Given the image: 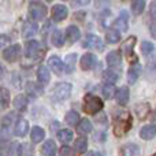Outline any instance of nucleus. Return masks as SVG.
I'll use <instances>...</instances> for the list:
<instances>
[{
    "mask_svg": "<svg viewBox=\"0 0 156 156\" xmlns=\"http://www.w3.org/2000/svg\"><path fill=\"white\" fill-rule=\"evenodd\" d=\"M19 54H21V47L18 44H14V45H10L3 51V58H4L7 62H15L19 58Z\"/></svg>",
    "mask_w": 156,
    "mask_h": 156,
    "instance_id": "5",
    "label": "nucleus"
},
{
    "mask_svg": "<svg viewBox=\"0 0 156 156\" xmlns=\"http://www.w3.org/2000/svg\"><path fill=\"white\" fill-rule=\"evenodd\" d=\"M151 33H152V36L156 38V23L151 25Z\"/></svg>",
    "mask_w": 156,
    "mask_h": 156,
    "instance_id": "41",
    "label": "nucleus"
},
{
    "mask_svg": "<svg viewBox=\"0 0 156 156\" xmlns=\"http://www.w3.org/2000/svg\"><path fill=\"white\" fill-rule=\"evenodd\" d=\"M94 156H104V155H103V154H96Z\"/></svg>",
    "mask_w": 156,
    "mask_h": 156,
    "instance_id": "43",
    "label": "nucleus"
},
{
    "mask_svg": "<svg viewBox=\"0 0 156 156\" xmlns=\"http://www.w3.org/2000/svg\"><path fill=\"white\" fill-rule=\"evenodd\" d=\"M145 8V0H133L132 4V11L134 15H140Z\"/></svg>",
    "mask_w": 156,
    "mask_h": 156,
    "instance_id": "28",
    "label": "nucleus"
},
{
    "mask_svg": "<svg viewBox=\"0 0 156 156\" xmlns=\"http://www.w3.org/2000/svg\"><path fill=\"white\" fill-rule=\"evenodd\" d=\"M37 78H38V82L43 83V85H45V83L49 82V80H51V74H49L48 69H47L45 66H40V67H38Z\"/></svg>",
    "mask_w": 156,
    "mask_h": 156,
    "instance_id": "21",
    "label": "nucleus"
},
{
    "mask_svg": "<svg viewBox=\"0 0 156 156\" xmlns=\"http://www.w3.org/2000/svg\"><path fill=\"white\" fill-rule=\"evenodd\" d=\"M8 103H10V93L7 92V89L3 88L2 89V110H4L7 107Z\"/></svg>",
    "mask_w": 156,
    "mask_h": 156,
    "instance_id": "38",
    "label": "nucleus"
},
{
    "mask_svg": "<svg viewBox=\"0 0 156 156\" xmlns=\"http://www.w3.org/2000/svg\"><path fill=\"white\" fill-rule=\"evenodd\" d=\"M101 108H103V101H101V99H99L97 96L89 93L83 97V111H85L86 114L93 115V114H96L97 111H100Z\"/></svg>",
    "mask_w": 156,
    "mask_h": 156,
    "instance_id": "2",
    "label": "nucleus"
},
{
    "mask_svg": "<svg viewBox=\"0 0 156 156\" xmlns=\"http://www.w3.org/2000/svg\"><path fill=\"white\" fill-rule=\"evenodd\" d=\"M140 155H141L140 147L136 145V144H126L122 148V156H140Z\"/></svg>",
    "mask_w": 156,
    "mask_h": 156,
    "instance_id": "16",
    "label": "nucleus"
},
{
    "mask_svg": "<svg viewBox=\"0 0 156 156\" xmlns=\"http://www.w3.org/2000/svg\"><path fill=\"white\" fill-rule=\"evenodd\" d=\"M48 65H49V69H51L55 74H60L63 71V67H65L63 62L58 56H51V58H49Z\"/></svg>",
    "mask_w": 156,
    "mask_h": 156,
    "instance_id": "12",
    "label": "nucleus"
},
{
    "mask_svg": "<svg viewBox=\"0 0 156 156\" xmlns=\"http://www.w3.org/2000/svg\"><path fill=\"white\" fill-rule=\"evenodd\" d=\"M154 156H156V154H155V155H154Z\"/></svg>",
    "mask_w": 156,
    "mask_h": 156,
    "instance_id": "45",
    "label": "nucleus"
},
{
    "mask_svg": "<svg viewBox=\"0 0 156 156\" xmlns=\"http://www.w3.org/2000/svg\"><path fill=\"white\" fill-rule=\"evenodd\" d=\"M116 101H118L119 105H125L129 101V89L126 86L121 88L118 92H116Z\"/></svg>",
    "mask_w": 156,
    "mask_h": 156,
    "instance_id": "22",
    "label": "nucleus"
},
{
    "mask_svg": "<svg viewBox=\"0 0 156 156\" xmlns=\"http://www.w3.org/2000/svg\"><path fill=\"white\" fill-rule=\"evenodd\" d=\"M30 138H32V143L37 144L40 141H43L44 138V130L38 126H34L32 129V133H30Z\"/></svg>",
    "mask_w": 156,
    "mask_h": 156,
    "instance_id": "23",
    "label": "nucleus"
},
{
    "mask_svg": "<svg viewBox=\"0 0 156 156\" xmlns=\"http://www.w3.org/2000/svg\"><path fill=\"white\" fill-rule=\"evenodd\" d=\"M140 74H141V66L138 65V63H136V65H133L132 67H130L129 73H127V81H129L130 83H134L136 81L138 80Z\"/></svg>",
    "mask_w": 156,
    "mask_h": 156,
    "instance_id": "19",
    "label": "nucleus"
},
{
    "mask_svg": "<svg viewBox=\"0 0 156 156\" xmlns=\"http://www.w3.org/2000/svg\"><path fill=\"white\" fill-rule=\"evenodd\" d=\"M96 121L97 122H104L105 121V115H104V114H100V118H97V116H96Z\"/></svg>",
    "mask_w": 156,
    "mask_h": 156,
    "instance_id": "42",
    "label": "nucleus"
},
{
    "mask_svg": "<svg viewBox=\"0 0 156 156\" xmlns=\"http://www.w3.org/2000/svg\"><path fill=\"white\" fill-rule=\"evenodd\" d=\"M27 130H29V122H27L26 119H19V121H16L15 129H14L15 136H18V137H23V136L27 133Z\"/></svg>",
    "mask_w": 156,
    "mask_h": 156,
    "instance_id": "11",
    "label": "nucleus"
},
{
    "mask_svg": "<svg viewBox=\"0 0 156 156\" xmlns=\"http://www.w3.org/2000/svg\"><path fill=\"white\" fill-rule=\"evenodd\" d=\"M76 60H77V55L76 54H71L66 56L65 60V67L67 73H73L74 69H76Z\"/></svg>",
    "mask_w": 156,
    "mask_h": 156,
    "instance_id": "24",
    "label": "nucleus"
},
{
    "mask_svg": "<svg viewBox=\"0 0 156 156\" xmlns=\"http://www.w3.org/2000/svg\"><path fill=\"white\" fill-rule=\"evenodd\" d=\"M60 156H73V151H71L70 147L65 145L62 149H60Z\"/></svg>",
    "mask_w": 156,
    "mask_h": 156,
    "instance_id": "39",
    "label": "nucleus"
},
{
    "mask_svg": "<svg viewBox=\"0 0 156 156\" xmlns=\"http://www.w3.org/2000/svg\"><path fill=\"white\" fill-rule=\"evenodd\" d=\"M26 92L30 94V96L37 97L38 94L43 92V89H41V86L37 85L36 82H27L26 83Z\"/></svg>",
    "mask_w": 156,
    "mask_h": 156,
    "instance_id": "26",
    "label": "nucleus"
},
{
    "mask_svg": "<svg viewBox=\"0 0 156 156\" xmlns=\"http://www.w3.org/2000/svg\"><path fill=\"white\" fill-rule=\"evenodd\" d=\"M47 2H54V0H47Z\"/></svg>",
    "mask_w": 156,
    "mask_h": 156,
    "instance_id": "44",
    "label": "nucleus"
},
{
    "mask_svg": "<svg viewBox=\"0 0 156 156\" xmlns=\"http://www.w3.org/2000/svg\"><path fill=\"white\" fill-rule=\"evenodd\" d=\"M29 12L32 18L34 19H43L47 15V8L43 4H32L29 8Z\"/></svg>",
    "mask_w": 156,
    "mask_h": 156,
    "instance_id": "9",
    "label": "nucleus"
},
{
    "mask_svg": "<svg viewBox=\"0 0 156 156\" xmlns=\"http://www.w3.org/2000/svg\"><path fill=\"white\" fill-rule=\"evenodd\" d=\"M25 54H26V56L30 58V59H37V58L41 55L40 44H38L37 41H34V40L27 41L26 47H25Z\"/></svg>",
    "mask_w": 156,
    "mask_h": 156,
    "instance_id": "4",
    "label": "nucleus"
},
{
    "mask_svg": "<svg viewBox=\"0 0 156 156\" xmlns=\"http://www.w3.org/2000/svg\"><path fill=\"white\" fill-rule=\"evenodd\" d=\"M78 132L80 133H90L92 132V123L88 119H82L78 125Z\"/></svg>",
    "mask_w": 156,
    "mask_h": 156,
    "instance_id": "34",
    "label": "nucleus"
},
{
    "mask_svg": "<svg viewBox=\"0 0 156 156\" xmlns=\"http://www.w3.org/2000/svg\"><path fill=\"white\" fill-rule=\"evenodd\" d=\"M66 36H67L69 41L70 43H74V41H78L81 37V32L80 29H78L77 26H73V25H70V26L66 29Z\"/></svg>",
    "mask_w": 156,
    "mask_h": 156,
    "instance_id": "20",
    "label": "nucleus"
},
{
    "mask_svg": "<svg viewBox=\"0 0 156 156\" xmlns=\"http://www.w3.org/2000/svg\"><path fill=\"white\" fill-rule=\"evenodd\" d=\"M83 47H86V48L99 49V51H103V49H104V44H103L101 38L97 37V36H94V34L86 36L85 41H83Z\"/></svg>",
    "mask_w": 156,
    "mask_h": 156,
    "instance_id": "6",
    "label": "nucleus"
},
{
    "mask_svg": "<svg viewBox=\"0 0 156 156\" xmlns=\"http://www.w3.org/2000/svg\"><path fill=\"white\" fill-rule=\"evenodd\" d=\"M136 112H137V115L140 116L141 119H144L149 112V105L148 104H138L137 107H136Z\"/></svg>",
    "mask_w": 156,
    "mask_h": 156,
    "instance_id": "35",
    "label": "nucleus"
},
{
    "mask_svg": "<svg viewBox=\"0 0 156 156\" xmlns=\"http://www.w3.org/2000/svg\"><path fill=\"white\" fill-rule=\"evenodd\" d=\"M41 152H43L44 156H55V154H56V144H55V141L54 140L45 141L43 148H41Z\"/></svg>",
    "mask_w": 156,
    "mask_h": 156,
    "instance_id": "18",
    "label": "nucleus"
},
{
    "mask_svg": "<svg viewBox=\"0 0 156 156\" xmlns=\"http://www.w3.org/2000/svg\"><path fill=\"white\" fill-rule=\"evenodd\" d=\"M14 107L16 110H21L23 111L25 108L27 107V97L25 94H18V96L14 99Z\"/></svg>",
    "mask_w": 156,
    "mask_h": 156,
    "instance_id": "25",
    "label": "nucleus"
},
{
    "mask_svg": "<svg viewBox=\"0 0 156 156\" xmlns=\"http://www.w3.org/2000/svg\"><path fill=\"white\" fill-rule=\"evenodd\" d=\"M151 14H152V16L156 18V2H154L151 4Z\"/></svg>",
    "mask_w": 156,
    "mask_h": 156,
    "instance_id": "40",
    "label": "nucleus"
},
{
    "mask_svg": "<svg viewBox=\"0 0 156 156\" xmlns=\"http://www.w3.org/2000/svg\"><path fill=\"white\" fill-rule=\"evenodd\" d=\"M105 38H107V43L115 44V43H118L121 37H119V33L116 32L115 29H110L107 33H105Z\"/></svg>",
    "mask_w": 156,
    "mask_h": 156,
    "instance_id": "30",
    "label": "nucleus"
},
{
    "mask_svg": "<svg viewBox=\"0 0 156 156\" xmlns=\"http://www.w3.org/2000/svg\"><path fill=\"white\" fill-rule=\"evenodd\" d=\"M115 86H114V83H105L104 86H103V94H104L105 99H112L114 94H115Z\"/></svg>",
    "mask_w": 156,
    "mask_h": 156,
    "instance_id": "32",
    "label": "nucleus"
},
{
    "mask_svg": "<svg viewBox=\"0 0 156 156\" xmlns=\"http://www.w3.org/2000/svg\"><path fill=\"white\" fill-rule=\"evenodd\" d=\"M140 136L143 140H151L156 136V126L154 125H147L140 130Z\"/></svg>",
    "mask_w": 156,
    "mask_h": 156,
    "instance_id": "17",
    "label": "nucleus"
},
{
    "mask_svg": "<svg viewBox=\"0 0 156 156\" xmlns=\"http://www.w3.org/2000/svg\"><path fill=\"white\" fill-rule=\"evenodd\" d=\"M37 30H38L37 23H34V22H26L23 29H22V34H23L25 38H30L37 33Z\"/></svg>",
    "mask_w": 156,
    "mask_h": 156,
    "instance_id": "14",
    "label": "nucleus"
},
{
    "mask_svg": "<svg viewBox=\"0 0 156 156\" xmlns=\"http://www.w3.org/2000/svg\"><path fill=\"white\" fill-rule=\"evenodd\" d=\"M54 97L56 100H65V99H69L70 97V93H71V85L70 83H66V82H62L59 85L55 86L54 89Z\"/></svg>",
    "mask_w": 156,
    "mask_h": 156,
    "instance_id": "3",
    "label": "nucleus"
},
{
    "mask_svg": "<svg viewBox=\"0 0 156 156\" xmlns=\"http://www.w3.org/2000/svg\"><path fill=\"white\" fill-rule=\"evenodd\" d=\"M134 44H136V37H134V36L129 37L123 44H122L121 49H122V52L126 55L127 59H132V58H134V56H133V48H134Z\"/></svg>",
    "mask_w": 156,
    "mask_h": 156,
    "instance_id": "10",
    "label": "nucleus"
},
{
    "mask_svg": "<svg viewBox=\"0 0 156 156\" xmlns=\"http://www.w3.org/2000/svg\"><path fill=\"white\" fill-rule=\"evenodd\" d=\"M107 65L110 66V67H121V63H122V59H121V55H119V52L116 51H112L110 52V54L107 55Z\"/></svg>",
    "mask_w": 156,
    "mask_h": 156,
    "instance_id": "13",
    "label": "nucleus"
},
{
    "mask_svg": "<svg viewBox=\"0 0 156 156\" xmlns=\"http://www.w3.org/2000/svg\"><path fill=\"white\" fill-rule=\"evenodd\" d=\"M97 65V58L93 54H85L81 58V69L82 70H92Z\"/></svg>",
    "mask_w": 156,
    "mask_h": 156,
    "instance_id": "7",
    "label": "nucleus"
},
{
    "mask_svg": "<svg viewBox=\"0 0 156 156\" xmlns=\"http://www.w3.org/2000/svg\"><path fill=\"white\" fill-rule=\"evenodd\" d=\"M154 49H155L154 44L149 43V41H143V43H141V51H143L144 55L152 54V52H154Z\"/></svg>",
    "mask_w": 156,
    "mask_h": 156,
    "instance_id": "37",
    "label": "nucleus"
},
{
    "mask_svg": "<svg viewBox=\"0 0 156 156\" xmlns=\"http://www.w3.org/2000/svg\"><path fill=\"white\" fill-rule=\"evenodd\" d=\"M118 77H119L118 74H116L115 71H112V70H107V71H104V73H103V80H104L107 83H114V82H116Z\"/></svg>",
    "mask_w": 156,
    "mask_h": 156,
    "instance_id": "33",
    "label": "nucleus"
},
{
    "mask_svg": "<svg viewBox=\"0 0 156 156\" xmlns=\"http://www.w3.org/2000/svg\"><path fill=\"white\" fill-rule=\"evenodd\" d=\"M78 121H80V115H78L76 111H69V112L66 114V122H67L70 126H76L78 123Z\"/></svg>",
    "mask_w": 156,
    "mask_h": 156,
    "instance_id": "31",
    "label": "nucleus"
},
{
    "mask_svg": "<svg viewBox=\"0 0 156 156\" xmlns=\"http://www.w3.org/2000/svg\"><path fill=\"white\" fill-rule=\"evenodd\" d=\"M86 147H88V141L85 137H80L76 140V149L78 152H85Z\"/></svg>",
    "mask_w": 156,
    "mask_h": 156,
    "instance_id": "36",
    "label": "nucleus"
},
{
    "mask_svg": "<svg viewBox=\"0 0 156 156\" xmlns=\"http://www.w3.org/2000/svg\"><path fill=\"white\" fill-rule=\"evenodd\" d=\"M67 15H69V10L66 5L56 4L52 8V16H54L55 21H63V19L67 18Z\"/></svg>",
    "mask_w": 156,
    "mask_h": 156,
    "instance_id": "8",
    "label": "nucleus"
},
{
    "mask_svg": "<svg viewBox=\"0 0 156 156\" xmlns=\"http://www.w3.org/2000/svg\"><path fill=\"white\" fill-rule=\"evenodd\" d=\"M58 138H59L60 143L67 144L73 140V133H71V130H69V129H63L58 133Z\"/></svg>",
    "mask_w": 156,
    "mask_h": 156,
    "instance_id": "27",
    "label": "nucleus"
},
{
    "mask_svg": "<svg viewBox=\"0 0 156 156\" xmlns=\"http://www.w3.org/2000/svg\"><path fill=\"white\" fill-rule=\"evenodd\" d=\"M127 19H129V18H127V12L123 10L121 12V16H119L115 22H114V26H115L116 29H119L121 32H126L127 27H129V25H127Z\"/></svg>",
    "mask_w": 156,
    "mask_h": 156,
    "instance_id": "15",
    "label": "nucleus"
},
{
    "mask_svg": "<svg viewBox=\"0 0 156 156\" xmlns=\"http://www.w3.org/2000/svg\"><path fill=\"white\" fill-rule=\"evenodd\" d=\"M132 127V116L126 112V111H121L116 114L114 118V133L115 136L121 137V136L126 134Z\"/></svg>",
    "mask_w": 156,
    "mask_h": 156,
    "instance_id": "1",
    "label": "nucleus"
},
{
    "mask_svg": "<svg viewBox=\"0 0 156 156\" xmlns=\"http://www.w3.org/2000/svg\"><path fill=\"white\" fill-rule=\"evenodd\" d=\"M51 41H52V44H54L55 47H62L63 43H65V38H63L62 32H59V30H55V32L52 33Z\"/></svg>",
    "mask_w": 156,
    "mask_h": 156,
    "instance_id": "29",
    "label": "nucleus"
}]
</instances>
